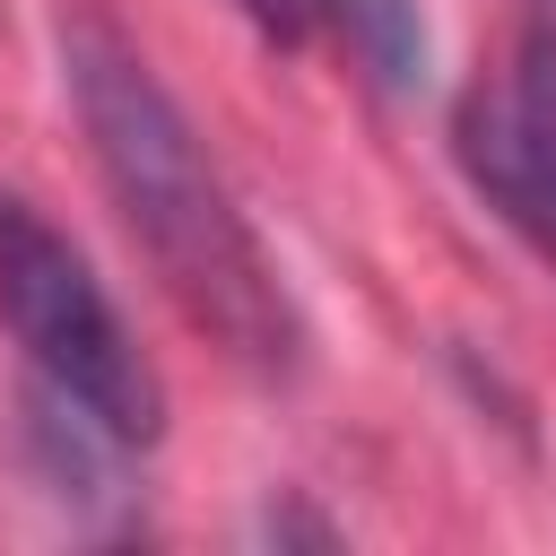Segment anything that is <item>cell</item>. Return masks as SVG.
<instances>
[{
	"label": "cell",
	"mask_w": 556,
	"mask_h": 556,
	"mask_svg": "<svg viewBox=\"0 0 556 556\" xmlns=\"http://www.w3.org/2000/svg\"><path fill=\"white\" fill-rule=\"evenodd\" d=\"M235 9H243L269 43H304V35H313V9H304V0H235Z\"/></svg>",
	"instance_id": "5b68a950"
},
{
	"label": "cell",
	"mask_w": 556,
	"mask_h": 556,
	"mask_svg": "<svg viewBox=\"0 0 556 556\" xmlns=\"http://www.w3.org/2000/svg\"><path fill=\"white\" fill-rule=\"evenodd\" d=\"M0 330L17 339L35 391L78 408L122 452H148L165 434V374L148 365L139 330L87 269V252L17 191H0Z\"/></svg>",
	"instance_id": "7a4b0ae2"
},
{
	"label": "cell",
	"mask_w": 556,
	"mask_h": 556,
	"mask_svg": "<svg viewBox=\"0 0 556 556\" xmlns=\"http://www.w3.org/2000/svg\"><path fill=\"white\" fill-rule=\"evenodd\" d=\"M513 61H539V70H556V0H530V17H521V43H513Z\"/></svg>",
	"instance_id": "8992f818"
},
{
	"label": "cell",
	"mask_w": 556,
	"mask_h": 556,
	"mask_svg": "<svg viewBox=\"0 0 556 556\" xmlns=\"http://www.w3.org/2000/svg\"><path fill=\"white\" fill-rule=\"evenodd\" d=\"M452 156H460L469 191L539 261H556V70H539V61L486 70L452 113Z\"/></svg>",
	"instance_id": "3957f363"
},
{
	"label": "cell",
	"mask_w": 556,
	"mask_h": 556,
	"mask_svg": "<svg viewBox=\"0 0 556 556\" xmlns=\"http://www.w3.org/2000/svg\"><path fill=\"white\" fill-rule=\"evenodd\" d=\"M61 87H70V113L96 148V174H104L130 243L156 261V278L191 313V330H208L243 374L295 382L304 313L269 261L261 226L226 191L208 139L174 104V87L148 70V52L104 9H70L61 17Z\"/></svg>",
	"instance_id": "6da1fadb"
},
{
	"label": "cell",
	"mask_w": 556,
	"mask_h": 556,
	"mask_svg": "<svg viewBox=\"0 0 556 556\" xmlns=\"http://www.w3.org/2000/svg\"><path fill=\"white\" fill-rule=\"evenodd\" d=\"M313 26H330L356 70L382 87V96H417L434 78V26H426V0H304Z\"/></svg>",
	"instance_id": "277c9868"
}]
</instances>
